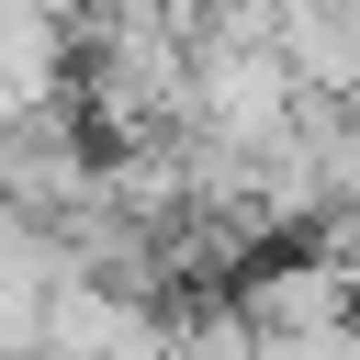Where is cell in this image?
<instances>
[{"mask_svg":"<svg viewBox=\"0 0 360 360\" xmlns=\"http://www.w3.org/2000/svg\"><path fill=\"white\" fill-rule=\"evenodd\" d=\"M270 56L292 90L360 101V0H270Z\"/></svg>","mask_w":360,"mask_h":360,"instance_id":"7a4b0ae2","label":"cell"},{"mask_svg":"<svg viewBox=\"0 0 360 360\" xmlns=\"http://www.w3.org/2000/svg\"><path fill=\"white\" fill-rule=\"evenodd\" d=\"M225 315H236L248 338H304V326H360V315H349V281H338V259H326L315 236H281V248H248V259L225 270Z\"/></svg>","mask_w":360,"mask_h":360,"instance_id":"6da1fadb","label":"cell"}]
</instances>
